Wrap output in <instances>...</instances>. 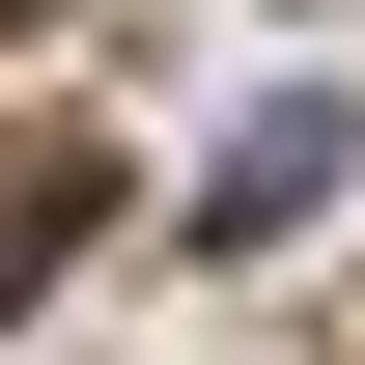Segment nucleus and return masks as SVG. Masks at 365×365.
Here are the masks:
<instances>
[{
  "mask_svg": "<svg viewBox=\"0 0 365 365\" xmlns=\"http://www.w3.org/2000/svg\"><path fill=\"white\" fill-rule=\"evenodd\" d=\"M85 197H113V169H85V140H56V113H29V140H0V309H29V281H56V253H85Z\"/></svg>",
  "mask_w": 365,
  "mask_h": 365,
  "instance_id": "1",
  "label": "nucleus"
},
{
  "mask_svg": "<svg viewBox=\"0 0 365 365\" xmlns=\"http://www.w3.org/2000/svg\"><path fill=\"white\" fill-rule=\"evenodd\" d=\"M309 197H337V113H253L225 169H197V253H225V225H309Z\"/></svg>",
  "mask_w": 365,
  "mask_h": 365,
  "instance_id": "2",
  "label": "nucleus"
}]
</instances>
